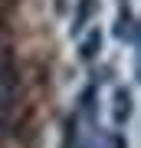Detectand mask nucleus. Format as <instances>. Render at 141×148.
Instances as JSON below:
<instances>
[{
	"mask_svg": "<svg viewBox=\"0 0 141 148\" xmlns=\"http://www.w3.org/2000/svg\"><path fill=\"white\" fill-rule=\"evenodd\" d=\"M112 115H115L118 125L131 115V95H128L125 89H115V109H112Z\"/></svg>",
	"mask_w": 141,
	"mask_h": 148,
	"instance_id": "obj_2",
	"label": "nucleus"
},
{
	"mask_svg": "<svg viewBox=\"0 0 141 148\" xmlns=\"http://www.w3.org/2000/svg\"><path fill=\"white\" fill-rule=\"evenodd\" d=\"M99 43H102V40H99V33H92V36L82 43V56H85V59H92V56H95V49H99Z\"/></svg>",
	"mask_w": 141,
	"mask_h": 148,
	"instance_id": "obj_4",
	"label": "nucleus"
},
{
	"mask_svg": "<svg viewBox=\"0 0 141 148\" xmlns=\"http://www.w3.org/2000/svg\"><path fill=\"white\" fill-rule=\"evenodd\" d=\"M13 53H10V46H3V43H0V76L3 73H13Z\"/></svg>",
	"mask_w": 141,
	"mask_h": 148,
	"instance_id": "obj_3",
	"label": "nucleus"
},
{
	"mask_svg": "<svg viewBox=\"0 0 141 148\" xmlns=\"http://www.w3.org/2000/svg\"><path fill=\"white\" fill-rule=\"evenodd\" d=\"M16 95H20V76H16V69H13V73L0 76V115L16 106Z\"/></svg>",
	"mask_w": 141,
	"mask_h": 148,
	"instance_id": "obj_1",
	"label": "nucleus"
}]
</instances>
